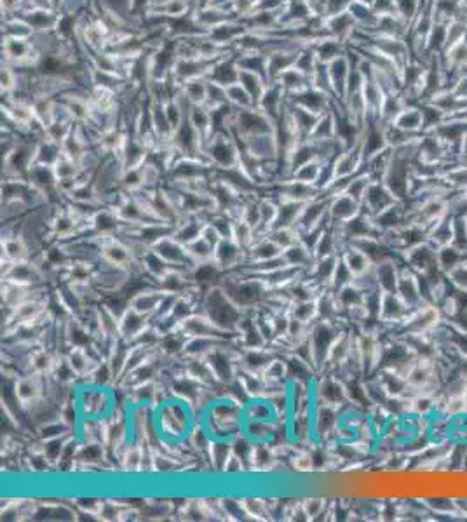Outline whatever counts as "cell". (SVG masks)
Wrapping results in <instances>:
<instances>
[{"label":"cell","mask_w":467,"mask_h":522,"mask_svg":"<svg viewBox=\"0 0 467 522\" xmlns=\"http://www.w3.org/2000/svg\"><path fill=\"white\" fill-rule=\"evenodd\" d=\"M214 439L232 440L239 432H242V406L227 397H220L204 413L203 420Z\"/></svg>","instance_id":"1"},{"label":"cell","mask_w":467,"mask_h":522,"mask_svg":"<svg viewBox=\"0 0 467 522\" xmlns=\"http://www.w3.org/2000/svg\"><path fill=\"white\" fill-rule=\"evenodd\" d=\"M199 312L208 315L220 329L227 332H237V326H239L244 310L233 303L222 286H214L204 291Z\"/></svg>","instance_id":"2"},{"label":"cell","mask_w":467,"mask_h":522,"mask_svg":"<svg viewBox=\"0 0 467 522\" xmlns=\"http://www.w3.org/2000/svg\"><path fill=\"white\" fill-rule=\"evenodd\" d=\"M338 334H340V329L335 321L316 319V321L311 324V329H309V343H311V348H312L314 369H316L317 375L325 371L331 345L335 343Z\"/></svg>","instance_id":"3"},{"label":"cell","mask_w":467,"mask_h":522,"mask_svg":"<svg viewBox=\"0 0 467 522\" xmlns=\"http://www.w3.org/2000/svg\"><path fill=\"white\" fill-rule=\"evenodd\" d=\"M204 155L214 169H230L239 164V143L230 133H214L204 148Z\"/></svg>","instance_id":"4"},{"label":"cell","mask_w":467,"mask_h":522,"mask_svg":"<svg viewBox=\"0 0 467 522\" xmlns=\"http://www.w3.org/2000/svg\"><path fill=\"white\" fill-rule=\"evenodd\" d=\"M179 329L183 331V334H185L187 338L201 336V338H214L220 341L230 340L237 334V332H227V331L220 329L217 324L203 312H195L194 315L185 319V321L179 324Z\"/></svg>","instance_id":"5"},{"label":"cell","mask_w":467,"mask_h":522,"mask_svg":"<svg viewBox=\"0 0 467 522\" xmlns=\"http://www.w3.org/2000/svg\"><path fill=\"white\" fill-rule=\"evenodd\" d=\"M328 218L331 225H345L352 218L361 213V202L347 193H338V195L328 197Z\"/></svg>","instance_id":"6"},{"label":"cell","mask_w":467,"mask_h":522,"mask_svg":"<svg viewBox=\"0 0 467 522\" xmlns=\"http://www.w3.org/2000/svg\"><path fill=\"white\" fill-rule=\"evenodd\" d=\"M214 261L225 272L239 270L248 263V251L242 249L233 238H223L214 249Z\"/></svg>","instance_id":"7"},{"label":"cell","mask_w":467,"mask_h":522,"mask_svg":"<svg viewBox=\"0 0 467 522\" xmlns=\"http://www.w3.org/2000/svg\"><path fill=\"white\" fill-rule=\"evenodd\" d=\"M328 200L330 199H322V197H317L311 202H305L302 214L298 218V223H296V230L298 233L314 230V228L321 227L330 221L328 218Z\"/></svg>","instance_id":"8"},{"label":"cell","mask_w":467,"mask_h":522,"mask_svg":"<svg viewBox=\"0 0 467 522\" xmlns=\"http://www.w3.org/2000/svg\"><path fill=\"white\" fill-rule=\"evenodd\" d=\"M21 20H25L35 33H51L58 28L60 25V14H56L55 9H33L28 7L21 11L20 14Z\"/></svg>","instance_id":"9"},{"label":"cell","mask_w":467,"mask_h":522,"mask_svg":"<svg viewBox=\"0 0 467 522\" xmlns=\"http://www.w3.org/2000/svg\"><path fill=\"white\" fill-rule=\"evenodd\" d=\"M124 227V221L119 218L117 211L110 206H101L91 218V228L100 237L117 235Z\"/></svg>","instance_id":"10"},{"label":"cell","mask_w":467,"mask_h":522,"mask_svg":"<svg viewBox=\"0 0 467 522\" xmlns=\"http://www.w3.org/2000/svg\"><path fill=\"white\" fill-rule=\"evenodd\" d=\"M276 357L277 353L268 345L263 346V348H244L239 355V362L237 364H239V369L262 375Z\"/></svg>","instance_id":"11"},{"label":"cell","mask_w":467,"mask_h":522,"mask_svg":"<svg viewBox=\"0 0 467 522\" xmlns=\"http://www.w3.org/2000/svg\"><path fill=\"white\" fill-rule=\"evenodd\" d=\"M225 275V270L213 259L203 261V263H197L194 268L190 270V278L192 284L199 286L201 289H209V287L220 286L222 284V278Z\"/></svg>","instance_id":"12"},{"label":"cell","mask_w":467,"mask_h":522,"mask_svg":"<svg viewBox=\"0 0 467 522\" xmlns=\"http://www.w3.org/2000/svg\"><path fill=\"white\" fill-rule=\"evenodd\" d=\"M150 322H152V319L148 317V315H143L129 307L122 313V317L119 319V336L124 341L131 343L143 329H147V327L150 326Z\"/></svg>","instance_id":"13"},{"label":"cell","mask_w":467,"mask_h":522,"mask_svg":"<svg viewBox=\"0 0 467 522\" xmlns=\"http://www.w3.org/2000/svg\"><path fill=\"white\" fill-rule=\"evenodd\" d=\"M328 96H330L328 92L319 91V89L311 85V87L303 89V91L288 96V101L302 108H307V110L314 111V114L322 115L325 111H328Z\"/></svg>","instance_id":"14"},{"label":"cell","mask_w":467,"mask_h":522,"mask_svg":"<svg viewBox=\"0 0 467 522\" xmlns=\"http://www.w3.org/2000/svg\"><path fill=\"white\" fill-rule=\"evenodd\" d=\"M239 73L241 68L237 65V60H230V58L225 56L214 63L206 79L218 85H223V87H228V85L239 82Z\"/></svg>","instance_id":"15"},{"label":"cell","mask_w":467,"mask_h":522,"mask_svg":"<svg viewBox=\"0 0 467 522\" xmlns=\"http://www.w3.org/2000/svg\"><path fill=\"white\" fill-rule=\"evenodd\" d=\"M63 327H65V338L70 348H74V346L87 348L89 345H93L94 334L79 317H70L63 324Z\"/></svg>","instance_id":"16"},{"label":"cell","mask_w":467,"mask_h":522,"mask_svg":"<svg viewBox=\"0 0 467 522\" xmlns=\"http://www.w3.org/2000/svg\"><path fill=\"white\" fill-rule=\"evenodd\" d=\"M277 463V449L271 442H255L251 453V472H272Z\"/></svg>","instance_id":"17"},{"label":"cell","mask_w":467,"mask_h":522,"mask_svg":"<svg viewBox=\"0 0 467 522\" xmlns=\"http://www.w3.org/2000/svg\"><path fill=\"white\" fill-rule=\"evenodd\" d=\"M182 364H183V369H185L187 375H190L192 378H195V380L199 381L201 385H204V386H218V385H222L217 380L213 369H211V366L208 364L206 359H201V357H188V359H185V357H182Z\"/></svg>","instance_id":"18"},{"label":"cell","mask_w":467,"mask_h":522,"mask_svg":"<svg viewBox=\"0 0 467 522\" xmlns=\"http://www.w3.org/2000/svg\"><path fill=\"white\" fill-rule=\"evenodd\" d=\"M192 286V278H190V272L187 270H179V268H171L168 273L159 278L157 282V287L160 291L168 292V294H185V292L190 289Z\"/></svg>","instance_id":"19"},{"label":"cell","mask_w":467,"mask_h":522,"mask_svg":"<svg viewBox=\"0 0 467 522\" xmlns=\"http://www.w3.org/2000/svg\"><path fill=\"white\" fill-rule=\"evenodd\" d=\"M204 225L206 219H203L201 216H183L176 227H174L173 237L178 242H182L183 246H188L190 242H194L201 237Z\"/></svg>","instance_id":"20"},{"label":"cell","mask_w":467,"mask_h":522,"mask_svg":"<svg viewBox=\"0 0 467 522\" xmlns=\"http://www.w3.org/2000/svg\"><path fill=\"white\" fill-rule=\"evenodd\" d=\"M163 298H164V291H160L159 287L154 286V287H148V289L138 292L136 296H133L129 307L143 315H148V317L152 319L154 313L157 312V308H159Z\"/></svg>","instance_id":"21"},{"label":"cell","mask_w":467,"mask_h":522,"mask_svg":"<svg viewBox=\"0 0 467 522\" xmlns=\"http://www.w3.org/2000/svg\"><path fill=\"white\" fill-rule=\"evenodd\" d=\"M2 259L12 261V263L31 259L28 242L21 235H2Z\"/></svg>","instance_id":"22"},{"label":"cell","mask_w":467,"mask_h":522,"mask_svg":"<svg viewBox=\"0 0 467 522\" xmlns=\"http://www.w3.org/2000/svg\"><path fill=\"white\" fill-rule=\"evenodd\" d=\"M282 249L268 235L258 237L255 244L248 249V263H262L274 258H279Z\"/></svg>","instance_id":"23"},{"label":"cell","mask_w":467,"mask_h":522,"mask_svg":"<svg viewBox=\"0 0 467 522\" xmlns=\"http://www.w3.org/2000/svg\"><path fill=\"white\" fill-rule=\"evenodd\" d=\"M305 202L296 200H279L277 202V216L272 228H295L298 218L302 214ZM271 228V230H272Z\"/></svg>","instance_id":"24"},{"label":"cell","mask_w":467,"mask_h":522,"mask_svg":"<svg viewBox=\"0 0 467 522\" xmlns=\"http://www.w3.org/2000/svg\"><path fill=\"white\" fill-rule=\"evenodd\" d=\"M187 345V336L183 334L182 329L171 331L168 334L160 336V341L157 345V352L160 355H164L166 359L173 361V359H179L183 355V350H185Z\"/></svg>","instance_id":"25"},{"label":"cell","mask_w":467,"mask_h":522,"mask_svg":"<svg viewBox=\"0 0 467 522\" xmlns=\"http://www.w3.org/2000/svg\"><path fill=\"white\" fill-rule=\"evenodd\" d=\"M276 82L284 89L286 96H291V94H296V92L303 91V89L311 87L312 77L307 73H303V71L298 70L296 66H293V68L286 70L284 73L276 80Z\"/></svg>","instance_id":"26"},{"label":"cell","mask_w":467,"mask_h":522,"mask_svg":"<svg viewBox=\"0 0 467 522\" xmlns=\"http://www.w3.org/2000/svg\"><path fill=\"white\" fill-rule=\"evenodd\" d=\"M232 456V440L228 439H213L208 453V465L211 470L223 474L228 458Z\"/></svg>","instance_id":"27"},{"label":"cell","mask_w":467,"mask_h":522,"mask_svg":"<svg viewBox=\"0 0 467 522\" xmlns=\"http://www.w3.org/2000/svg\"><path fill=\"white\" fill-rule=\"evenodd\" d=\"M61 155H63L61 143L52 141V139H49L46 134H44V138L37 141L33 164H37V165H49V167H52V165H55L56 162L60 160Z\"/></svg>","instance_id":"28"},{"label":"cell","mask_w":467,"mask_h":522,"mask_svg":"<svg viewBox=\"0 0 467 522\" xmlns=\"http://www.w3.org/2000/svg\"><path fill=\"white\" fill-rule=\"evenodd\" d=\"M328 73H330V82H331L333 92L340 94V96H345V92H347V82L350 77L347 60H345L344 56H340V58H336L335 61H331L330 65H328Z\"/></svg>","instance_id":"29"},{"label":"cell","mask_w":467,"mask_h":522,"mask_svg":"<svg viewBox=\"0 0 467 522\" xmlns=\"http://www.w3.org/2000/svg\"><path fill=\"white\" fill-rule=\"evenodd\" d=\"M242 416L249 421H276L279 420L274 411L272 404L267 399H251L242 407Z\"/></svg>","instance_id":"30"},{"label":"cell","mask_w":467,"mask_h":522,"mask_svg":"<svg viewBox=\"0 0 467 522\" xmlns=\"http://www.w3.org/2000/svg\"><path fill=\"white\" fill-rule=\"evenodd\" d=\"M312 49H314V54H316L317 61L322 63V65H330L336 58L344 56L342 40L336 37H325V39L316 40Z\"/></svg>","instance_id":"31"},{"label":"cell","mask_w":467,"mask_h":522,"mask_svg":"<svg viewBox=\"0 0 467 522\" xmlns=\"http://www.w3.org/2000/svg\"><path fill=\"white\" fill-rule=\"evenodd\" d=\"M282 259L286 261V265L290 267H296V268H302V270H309L312 267L314 263V253L309 247H305L302 242H296V244L286 247L282 251Z\"/></svg>","instance_id":"32"},{"label":"cell","mask_w":467,"mask_h":522,"mask_svg":"<svg viewBox=\"0 0 467 522\" xmlns=\"http://www.w3.org/2000/svg\"><path fill=\"white\" fill-rule=\"evenodd\" d=\"M340 258L344 259V263L347 265L350 272L354 273V277L368 272V270H370L375 265L373 261L368 258V256L363 253L361 249H357V247H354V246H350V244L345 246V249H344V253L340 254Z\"/></svg>","instance_id":"33"},{"label":"cell","mask_w":467,"mask_h":522,"mask_svg":"<svg viewBox=\"0 0 467 522\" xmlns=\"http://www.w3.org/2000/svg\"><path fill=\"white\" fill-rule=\"evenodd\" d=\"M140 265H141V268L145 270V272L152 278H154L155 282H159V278H163L166 273H168L169 270L173 268L171 265H169L166 259L160 258V256L157 254L155 251L152 249V247L147 251L145 256H143V258L140 259Z\"/></svg>","instance_id":"34"},{"label":"cell","mask_w":467,"mask_h":522,"mask_svg":"<svg viewBox=\"0 0 467 522\" xmlns=\"http://www.w3.org/2000/svg\"><path fill=\"white\" fill-rule=\"evenodd\" d=\"M325 162L326 160H322V159H314L311 162H307V164L300 165L298 169H295L293 173H291L290 178L298 179V181H302V183L314 184V187H317V181H319V178H321L322 165H325Z\"/></svg>","instance_id":"35"},{"label":"cell","mask_w":467,"mask_h":522,"mask_svg":"<svg viewBox=\"0 0 467 522\" xmlns=\"http://www.w3.org/2000/svg\"><path fill=\"white\" fill-rule=\"evenodd\" d=\"M218 343H220V340H214V338H201V336H195V338H187V345H185V350H183L182 357H185V359H188V357L204 359Z\"/></svg>","instance_id":"36"},{"label":"cell","mask_w":467,"mask_h":522,"mask_svg":"<svg viewBox=\"0 0 467 522\" xmlns=\"http://www.w3.org/2000/svg\"><path fill=\"white\" fill-rule=\"evenodd\" d=\"M182 92L194 105H204L208 98V79H194L182 84Z\"/></svg>","instance_id":"37"},{"label":"cell","mask_w":467,"mask_h":522,"mask_svg":"<svg viewBox=\"0 0 467 522\" xmlns=\"http://www.w3.org/2000/svg\"><path fill=\"white\" fill-rule=\"evenodd\" d=\"M241 499L251 520H272L268 499H263L258 496H244Z\"/></svg>","instance_id":"38"},{"label":"cell","mask_w":467,"mask_h":522,"mask_svg":"<svg viewBox=\"0 0 467 522\" xmlns=\"http://www.w3.org/2000/svg\"><path fill=\"white\" fill-rule=\"evenodd\" d=\"M220 507H222V514L225 520H236V522L251 520L244 505H242L241 498L223 496V498H220Z\"/></svg>","instance_id":"39"},{"label":"cell","mask_w":467,"mask_h":522,"mask_svg":"<svg viewBox=\"0 0 467 522\" xmlns=\"http://www.w3.org/2000/svg\"><path fill=\"white\" fill-rule=\"evenodd\" d=\"M263 380L268 385H282V383H290L288 380V366L282 355H277L274 361L268 364V367L262 372Z\"/></svg>","instance_id":"40"},{"label":"cell","mask_w":467,"mask_h":522,"mask_svg":"<svg viewBox=\"0 0 467 522\" xmlns=\"http://www.w3.org/2000/svg\"><path fill=\"white\" fill-rule=\"evenodd\" d=\"M227 96L228 103L233 105L237 110H248V108H257V101L253 100V96L246 91L244 85L241 82H236L227 87Z\"/></svg>","instance_id":"41"},{"label":"cell","mask_w":467,"mask_h":522,"mask_svg":"<svg viewBox=\"0 0 467 522\" xmlns=\"http://www.w3.org/2000/svg\"><path fill=\"white\" fill-rule=\"evenodd\" d=\"M253 448H255V440H251L244 432H239V434L232 439V453L236 454L237 458H241L248 472H251V453H253Z\"/></svg>","instance_id":"42"},{"label":"cell","mask_w":467,"mask_h":522,"mask_svg":"<svg viewBox=\"0 0 467 522\" xmlns=\"http://www.w3.org/2000/svg\"><path fill=\"white\" fill-rule=\"evenodd\" d=\"M232 238L242 247V249L248 251L249 247L255 244V240H257L258 237H257V230H255L249 223H246L244 219H236V223H233Z\"/></svg>","instance_id":"43"},{"label":"cell","mask_w":467,"mask_h":522,"mask_svg":"<svg viewBox=\"0 0 467 522\" xmlns=\"http://www.w3.org/2000/svg\"><path fill=\"white\" fill-rule=\"evenodd\" d=\"M316 300L295 301V303H291L290 315L305 324H312L317 319V301Z\"/></svg>","instance_id":"44"},{"label":"cell","mask_w":467,"mask_h":522,"mask_svg":"<svg viewBox=\"0 0 467 522\" xmlns=\"http://www.w3.org/2000/svg\"><path fill=\"white\" fill-rule=\"evenodd\" d=\"M74 434H75V432H74ZM74 434L61 435V437H52V439H47V440H40V445H42V451H44V454H46V456L49 458V461H51L52 465H55V470H56V463H58V460H60L63 449H65L66 442H68V439H70Z\"/></svg>","instance_id":"45"},{"label":"cell","mask_w":467,"mask_h":522,"mask_svg":"<svg viewBox=\"0 0 467 522\" xmlns=\"http://www.w3.org/2000/svg\"><path fill=\"white\" fill-rule=\"evenodd\" d=\"M35 35L33 28L26 23L25 20H21L20 16L7 20L4 25V37H14V39H31Z\"/></svg>","instance_id":"46"},{"label":"cell","mask_w":467,"mask_h":522,"mask_svg":"<svg viewBox=\"0 0 467 522\" xmlns=\"http://www.w3.org/2000/svg\"><path fill=\"white\" fill-rule=\"evenodd\" d=\"M52 171H55L58 183H61V181H68V179H75L80 169L75 160H71L70 157H66V155H61L60 160L52 165Z\"/></svg>","instance_id":"47"},{"label":"cell","mask_w":467,"mask_h":522,"mask_svg":"<svg viewBox=\"0 0 467 522\" xmlns=\"http://www.w3.org/2000/svg\"><path fill=\"white\" fill-rule=\"evenodd\" d=\"M187 251H188V256L194 259L195 265L214 258V247L211 246L209 242H206L203 237H199L197 240L190 242V244L187 246Z\"/></svg>","instance_id":"48"},{"label":"cell","mask_w":467,"mask_h":522,"mask_svg":"<svg viewBox=\"0 0 467 522\" xmlns=\"http://www.w3.org/2000/svg\"><path fill=\"white\" fill-rule=\"evenodd\" d=\"M300 503H302V508H303V512H305V515H307L309 520H317L322 512L330 507L328 498H322V496H307V498H303Z\"/></svg>","instance_id":"49"},{"label":"cell","mask_w":467,"mask_h":522,"mask_svg":"<svg viewBox=\"0 0 467 522\" xmlns=\"http://www.w3.org/2000/svg\"><path fill=\"white\" fill-rule=\"evenodd\" d=\"M267 235L271 237L282 251L300 240V233L296 228H272Z\"/></svg>","instance_id":"50"},{"label":"cell","mask_w":467,"mask_h":522,"mask_svg":"<svg viewBox=\"0 0 467 522\" xmlns=\"http://www.w3.org/2000/svg\"><path fill=\"white\" fill-rule=\"evenodd\" d=\"M20 87V79H17V71L9 66V63L2 66V92L11 94Z\"/></svg>","instance_id":"51"},{"label":"cell","mask_w":467,"mask_h":522,"mask_svg":"<svg viewBox=\"0 0 467 522\" xmlns=\"http://www.w3.org/2000/svg\"><path fill=\"white\" fill-rule=\"evenodd\" d=\"M74 505L77 507L79 512H87V514H96L100 512L103 505V499L96 496H77L74 499Z\"/></svg>","instance_id":"52"},{"label":"cell","mask_w":467,"mask_h":522,"mask_svg":"<svg viewBox=\"0 0 467 522\" xmlns=\"http://www.w3.org/2000/svg\"><path fill=\"white\" fill-rule=\"evenodd\" d=\"M246 465L242 463L241 458H237L236 454L232 453V456L228 458V461H227V465H225V469H223V474H227V475H241V474H246Z\"/></svg>","instance_id":"53"},{"label":"cell","mask_w":467,"mask_h":522,"mask_svg":"<svg viewBox=\"0 0 467 522\" xmlns=\"http://www.w3.org/2000/svg\"><path fill=\"white\" fill-rule=\"evenodd\" d=\"M201 237H203L206 242H209V244L213 246L214 249H217V246L220 244V242L223 240V237L220 235V232H218L217 228H214L211 223H208V221H206V225H204V228H203V233H201Z\"/></svg>","instance_id":"54"},{"label":"cell","mask_w":467,"mask_h":522,"mask_svg":"<svg viewBox=\"0 0 467 522\" xmlns=\"http://www.w3.org/2000/svg\"><path fill=\"white\" fill-rule=\"evenodd\" d=\"M26 0H2V12H6L7 16L12 14H20L21 11H25Z\"/></svg>","instance_id":"55"}]
</instances>
